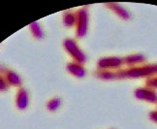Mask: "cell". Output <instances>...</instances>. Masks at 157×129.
<instances>
[{
  "instance_id": "1",
  "label": "cell",
  "mask_w": 157,
  "mask_h": 129,
  "mask_svg": "<svg viewBox=\"0 0 157 129\" xmlns=\"http://www.w3.org/2000/svg\"><path fill=\"white\" fill-rule=\"evenodd\" d=\"M157 74V63L155 64H147L140 67H134L125 71L118 72V78H143L149 77Z\"/></svg>"
},
{
  "instance_id": "2",
  "label": "cell",
  "mask_w": 157,
  "mask_h": 129,
  "mask_svg": "<svg viewBox=\"0 0 157 129\" xmlns=\"http://www.w3.org/2000/svg\"><path fill=\"white\" fill-rule=\"evenodd\" d=\"M64 47L77 61H78L80 63L86 62V55H84V53L78 49V45L76 44V42L74 40H71V39L65 40Z\"/></svg>"
},
{
  "instance_id": "3",
  "label": "cell",
  "mask_w": 157,
  "mask_h": 129,
  "mask_svg": "<svg viewBox=\"0 0 157 129\" xmlns=\"http://www.w3.org/2000/svg\"><path fill=\"white\" fill-rule=\"evenodd\" d=\"M78 30L77 34L78 37L86 36L87 31V22H88V15L86 9H81L78 12Z\"/></svg>"
},
{
  "instance_id": "4",
  "label": "cell",
  "mask_w": 157,
  "mask_h": 129,
  "mask_svg": "<svg viewBox=\"0 0 157 129\" xmlns=\"http://www.w3.org/2000/svg\"><path fill=\"white\" fill-rule=\"evenodd\" d=\"M134 95L139 100L147 101L150 103L157 102V93L150 88H137L134 92Z\"/></svg>"
},
{
  "instance_id": "5",
  "label": "cell",
  "mask_w": 157,
  "mask_h": 129,
  "mask_svg": "<svg viewBox=\"0 0 157 129\" xmlns=\"http://www.w3.org/2000/svg\"><path fill=\"white\" fill-rule=\"evenodd\" d=\"M123 60L119 57H105L98 61V66L101 68H117L122 64Z\"/></svg>"
},
{
  "instance_id": "6",
  "label": "cell",
  "mask_w": 157,
  "mask_h": 129,
  "mask_svg": "<svg viewBox=\"0 0 157 129\" xmlns=\"http://www.w3.org/2000/svg\"><path fill=\"white\" fill-rule=\"evenodd\" d=\"M107 6L112 11H113L120 18H122V20H129L131 18V15L129 12L117 3H109V4H107Z\"/></svg>"
},
{
  "instance_id": "7",
  "label": "cell",
  "mask_w": 157,
  "mask_h": 129,
  "mask_svg": "<svg viewBox=\"0 0 157 129\" xmlns=\"http://www.w3.org/2000/svg\"><path fill=\"white\" fill-rule=\"evenodd\" d=\"M17 106L21 110H25L28 106V94L25 89H21L17 93Z\"/></svg>"
},
{
  "instance_id": "8",
  "label": "cell",
  "mask_w": 157,
  "mask_h": 129,
  "mask_svg": "<svg viewBox=\"0 0 157 129\" xmlns=\"http://www.w3.org/2000/svg\"><path fill=\"white\" fill-rule=\"evenodd\" d=\"M67 69L70 73L73 74L74 76H77L78 78H82L86 75V70H84L83 67L76 63H69L67 65Z\"/></svg>"
},
{
  "instance_id": "9",
  "label": "cell",
  "mask_w": 157,
  "mask_h": 129,
  "mask_svg": "<svg viewBox=\"0 0 157 129\" xmlns=\"http://www.w3.org/2000/svg\"><path fill=\"white\" fill-rule=\"evenodd\" d=\"M125 63L127 64H137V63H142L146 60V57L143 54H131L126 57L124 59H122Z\"/></svg>"
},
{
  "instance_id": "10",
  "label": "cell",
  "mask_w": 157,
  "mask_h": 129,
  "mask_svg": "<svg viewBox=\"0 0 157 129\" xmlns=\"http://www.w3.org/2000/svg\"><path fill=\"white\" fill-rule=\"evenodd\" d=\"M30 29H31L32 31V34L34 35L35 38L37 39H40V38H43V31H42V29L40 27V24L38 22H32L31 24H30Z\"/></svg>"
},
{
  "instance_id": "11",
  "label": "cell",
  "mask_w": 157,
  "mask_h": 129,
  "mask_svg": "<svg viewBox=\"0 0 157 129\" xmlns=\"http://www.w3.org/2000/svg\"><path fill=\"white\" fill-rule=\"evenodd\" d=\"M7 80H8V82L13 85H20L21 84V80L20 76L13 71L7 72Z\"/></svg>"
},
{
  "instance_id": "12",
  "label": "cell",
  "mask_w": 157,
  "mask_h": 129,
  "mask_svg": "<svg viewBox=\"0 0 157 129\" xmlns=\"http://www.w3.org/2000/svg\"><path fill=\"white\" fill-rule=\"evenodd\" d=\"M76 17L72 13H65L63 16V22L66 26H72L75 23Z\"/></svg>"
},
{
  "instance_id": "13",
  "label": "cell",
  "mask_w": 157,
  "mask_h": 129,
  "mask_svg": "<svg viewBox=\"0 0 157 129\" xmlns=\"http://www.w3.org/2000/svg\"><path fill=\"white\" fill-rule=\"evenodd\" d=\"M61 104V99L60 98H53V99L50 100L47 104V108L50 111H56Z\"/></svg>"
},
{
  "instance_id": "14",
  "label": "cell",
  "mask_w": 157,
  "mask_h": 129,
  "mask_svg": "<svg viewBox=\"0 0 157 129\" xmlns=\"http://www.w3.org/2000/svg\"><path fill=\"white\" fill-rule=\"evenodd\" d=\"M146 85L151 88H157V76L148 78L146 81Z\"/></svg>"
},
{
  "instance_id": "15",
  "label": "cell",
  "mask_w": 157,
  "mask_h": 129,
  "mask_svg": "<svg viewBox=\"0 0 157 129\" xmlns=\"http://www.w3.org/2000/svg\"><path fill=\"white\" fill-rule=\"evenodd\" d=\"M149 119L157 123V111H153L149 114Z\"/></svg>"
},
{
  "instance_id": "16",
  "label": "cell",
  "mask_w": 157,
  "mask_h": 129,
  "mask_svg": "<svg viewBox=\"0 0 157 129\" xmlns=\"http://www.w3.org/2000/svg\"><path fill=\"white\" fill-rule=\"evenodd\" d=\"M6 89H7V84H6L4 80L0 77V90H6Z\"/></svg>"
}]
</instances>
